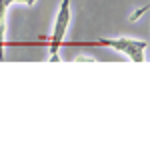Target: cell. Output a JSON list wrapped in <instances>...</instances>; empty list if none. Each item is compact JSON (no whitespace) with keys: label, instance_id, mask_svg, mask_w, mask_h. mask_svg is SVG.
<instances>
[{"label":"cell","instance_id":"6da1fadb","mask_svg":"<svg viewBox=\"0 0 150 150\" xmlns=\"http://www.w3.org/2000/svg\"><path fill=\"white\" fill-rule=\"evenodd\" d=\"M100 46H108L114 48L116 52H122L126 54L132 62H144V50H146V42L144 40H136V38H100L98 40Z\"/></svg>","mask_w":150,"mask_h":150},{"label":"cell","instance_id":"3957f363","mask_svg":"<svg viewBox=\"0 0 150 150\" xmlns=\"http://www.w3.org/2000/svg\"><path fill=\"white\" fill-rule=\"evenodd\" d=\"M8 2L0 0V60H4V32H6V10H8Z\"/></svg>","mask_w":150,"mask_h":150},{"label":"cell","instance_id":"7a4b0ae2","mask_svg":"<svg viewBox=\"0 0 150 150\" xmlns=\"http://www.w3.org/2000/svg\"><path fill=\"white\" fill-rule=\"evenodd\" d=\"M70 24V0H62L60 10L56 14V24H54V32L50 36V62H58L60 60V44L64 40V34L68 30Z\"/></svg>","mask_w":150,"mask_h":150}]
</instances>
